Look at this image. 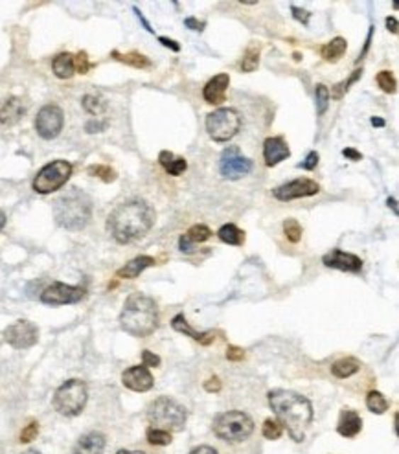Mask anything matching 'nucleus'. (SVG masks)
Returning a JSON list of instances; mask_svg holds the SVG:
<instances>
[{"mask_svg":"<svg viewBox=\"0 0 399 454\" xmlns=\"http://www.w3.org/2000/svg\"><path fill=\"white\" fill-rule=\"evenodd\" d=\"M267 399L281 429H287L289 436L296 443L304 441L305 431L309 429L315 416L311 401L298 392L283 390V388L269 392Z\"/></svg>","mask_w":399,"mask_h":454,"instance_id":"obj_1","label":"nucleus"},{"mask_svg":"<svg viewBox=\"0 0 399 454\" xmlns=\"http://www.w3.org/2000/svg\"><path fill=\"white\" fill-rule=\"evenodd\" d=\"M154 219H157V214L150 203L133 199L125 200L111 212L109 219H107V228L114 241L128 245L133 241L142 239L153 228Z\"/></svg>","mask_w":399,"mask_h":454,"instance_id":"obj_2","label":"nucleus"},{"mask_svg":"<svg viewBox=\"0 0 399 454\" xmlns=\"http://www.w3.org/2000/svg\"><path fill=\"white\" fill-rule=\"evenodd\" d=\"M159 307L151 296L135 293L125 300L120 314V326L133 336H150L159 327Z\"/></svg>","mask_w":399,"mask_h":454,"instance_id":"obj_3","label":"nucleus"},{"mask_svg":"<svg viewBox=\"0 0 399 454\" xmlns=\"http://www.w3.org/2000/svg\"><path fill=\"white\" fill-rule=\"evenodd\" d=\"M92 217V200L85 191L72 188L54 203V219L67 230H82Z\"/></svg>","mask_w":399,"mask_h":454,"instance_id":"obj_4","label":"nucleus"},{"mask_svg":"<svg viewBox=\"0 0 399 454\" xmlns=\"http://www.w3.org/2000/svg\"><path fill=\"white\" fill-rule=\"evenodd\" d=\"M186 409L172 397H159L147 407V419L154 429L179 432L186 425Z\"/></svg>","mask_w":399,"mask_h":454,"instance_id":"obj_5","label":"nucleus"},{"mask_svg":"<svg viewBox=\"0 0 399 454\" xmlns=\"http://www.w3.org/2000/svg\"><path fill=\"white\" fill-rule=\"evenodd\" d=\"M213 434L223 441L228 443H240V441L250 438L254 432V421L247 412L241 410H228V412L219 414L213 419Z\"/></svg>","mask_w":399,"mask_h":454,"instance_id":"obj_6","label":"nucleus"},{"mask_svg":"<svg viewBox=\"0 0 399 454\" xmlns=\"http://www.w3.org/2000/svg\"><path fill=\"white\" fill-rule=\"evenodd\" d=\"M86 399H89V390H86L85 381L82 379H68L67 382L55 390L52 404L54 409L67 418L79 416L85 409Z\"/></svg>","mask_w":399,"mask_h":454,"instance_id":"obj_7","label":"nucleus"},{"mask_svg":"<svg viewBox=\"0 0 399 454\" xmlns=\"http://www.w3.org/2000/svg\"><path fill=\"white\" fill-rule=\"evenodd\" d=\"M241 129V114L236 109L223 107L206 116V131L213 142H228Z\"/></svg>","mask_w":399,"mask_h":454,"instance_id":"obj_8","label":"nucleus"},{"mask_svg":"<svg viewBox=\"0 0 399 454\" xmlns=\"http://www.w3.org/2000/svg\"><path fill=\"white\" fill-rule=\"evenodd\" d=\"M72 175V164L67 160H54V162L46 164L41 171L37 173L33 178V190L41 195L57 191L67 184V181Z\"/></svg>","mask_w":399,"mask_h":454,"instance_id":"obj_9","label":"nucleus"},{"mask_svg":"<svg viewBox=\"0 0 399 454\" xmlns=\"http://www.w3.org/2000/svg\"><path fill=\"white\" fill-rule=\"evenodd\" d=\"M250 171H252V160L243 157L240 147L228 146L223 151L221 159H219V173L223 178L237 181V178L249 175Z\"/></svg>","mask_w":399,"mask_h":454,"instance_id":"obj_10","label":"nucleus"},{"mask_svg":"<svg viewBox=\"0 0 399 454\" xmlns=\"http://www.w3.org/2000/svg\"><path fill=\"white\" fill-rule=\"evenodd\" d=\"M64 125V113L61 107L50 103L45 105L35 116V131L45 140H54L61 135Z\"/></svg>","mask_w":399,"mask_h":454,"instance_id":"obj_11","label":"nucleus"},{"mask_svg":"<svg viewBox=\"0 0 399 454\" xmlns=\"http://www.w3.org/2000/svg\"><path fill=\"white\" fill-rule=\"evenodd\" d=\"M86 291L83 287L67 285V283L54 282L48 285L45 291L41 293V302L46 305H67V304H77L85 298Z\"/></svg>","mask_w":399,"mask_h":454,"instance_id":"obj_12","label":"nucleus"},{"mask_svg":"<svg viewBox=\"0 0 399 454\" xmlns=\"http://www.w3.org/2000/svg\"><path fill=\"white\" fill-rule=\"evenodd\" d=\"M4 341L15 350H28L39 341V329L28 320H17L15 324L6 327Z\"/></svg>","mask_w":399,"mask_h":454,"instance_id":"obj_13","label":"nucleus"},{"mask_svg":"<svg viewBox=\"0 0 399 454\" xmlns=\"http://www.w3.org/2000/svg\"><path fill=\"white\" fill-rule=\"evenodd\" d=\"M318 191H320V186H318V182H315L313 178H295V181L286 182V184H281V186L274 188L272 190V195L276 197L278 200H295V199H302V197H311L317 195Z\"/></svg>","mask_w":399,"mask_h":454,"instance_id":"obj_14","label":"nucleus"},{"mask_svg":"<svg viewBox=\"0 0 399 454\" xmlns=\"http://www.w3.org/2000/svg\"><path fill=\"white\" fill-rule=\"evenodd\" d=\"M322 263L326 265L327 268H335V271H342V273L357 274L363 271V259L340 249H333L332 252L324 254Z\"/></svg>","mask_w":399,"mask_h":454,"instance_id":"obj_15","label":"nucleus"},{"mask_svg":"<svg viewBox=\"0 0 399 454\" xmlns=\"http://www.w3.org/2000/svg\"><path fill=\"white\" fill-rule=\"evenodd\" d=\"M122 382L125 388L133 392H150L154 385V379L151 375L150 368L142 366H131L123 372Z\"/></svg>","mask_w":399,"mask_h":454,"instance_id":"obj_16","label":"nucleus"},{"mask_svg":"<svg viewBox=\"0 0 399 454\" xmlns=\"http://www.w3.org/2000/svg\"><path fill=\"white\" fill-rule=\"evenodd\" d=\"M26 114V105L17 96H9L0 100V123L2 125H15L24 118Z\"/></svg>","mask_w":399,"mask_h":454,"instance_id":"obj_17","label":"nucleus"},{"mask_svg":"<svg viewBox=\"0 0 399 454\" xmlns=\"http://www.w3.org/2000/svg\"><path fill=\"white\" fill-rule=\"evenodd\" d=\"M291 157V149L287 142L281 137H272L264 142V159L269 168H274L280 162Z\"/></svg>","mask_w":399,"mask_h":454,"instance_id":"obj_18","label":"nucleus"},{"mask_svg":"<svg viewBox=\"0 0 399 454\" xmlns=\"http://www.w3.org/2000/svg\"><path fill=\"white\" fill-rule=\"evenodd\" d=\"M230 85V77L228 74H218L213 76L203 89V96L206 103L219 105L227 100V89Z\"/></svg>","mask_w":399,"mask_h":454,"instance_id":"obj_19","label":"nucleus"},{"mask_svg":"<svg viewBox=\"0 0 399 454\" xmlns=\"http://www.w3.org/2000/svg\"><path fill=\"white\" fill-rule=\"evenodd\" d=\"M363 431V419L355 410L344 409L340 412L339 425H337V432L344 438H355L359 432Z\"/></svg>","mask_w":399,"mask_h":454,"instance_id":"obj_20","label":"nucleus"},{"mask_svg":"<svg viewBox=\"0 0 399 454\" xmlns=\"http://www.w3.org/2000/svg\"><path fill=\"white\" fill-rule=\"evenodd\" d=\"M105 446H107V440L101 432H89L77 440L74 454H101Z\"/></svg>","mask_w":399,"mask_h":454,"instance_id":"obj_21","label":"nucleus"},{"mask_svg":"<svg viewBox=\"0 0 399 454\" xmlns=\"http://www.w3.org/2000/svg\"><path fill=\"white\" fill-rule=\"evenodd\" d=\"M172 327L175 329V331L179 333H184L186 336H191L193 341L201 342L203 346H208L213 342V333L212 331H196L193 327L190 326V322L186 320V317L184 314H177V317L173 318L172 320Z\"/></svg>","mask_w":399,"mask_h":454,"instance_id":"obj_22","label":"nucleus"},{"mask_svg":"<svg viewBox=\"0 0 399 454\" xmlns=\"http://www.w3.org/2000/svg\"><path fill=\"white\" fill-rule=\"evenodd\" d=\"M153 265L154 258H151V256H138V258L131 259L129 263L123 265L118 273H116V276L125 278V280H135L136 276H140V274L144 273L145 268L153 267Z\"/></svg>","mask_w":399,"mask_h":454,"instance_id":"obj_23","label":"nucleus"},{"mask_svg":"<svg viewBox=\"0 0 399 454\" xmlns=\"http://www.w3.org/2000/svg\"><path fill=\"white\" fill-rule=\"evenodd\" d=\"M159 164L164 168V171L173 175V177H179V175H182L188 169L186 160L182 159V157H175L172 151H160Z\"/></svg>","mask_w":399,"mask_h":454,"instance_id":"obj_24","label":"nucleus"},{"mask_svg":"<svg viewBox=\"0 0 399 454\" xmlns=\"http://www.w3.org/2000/svg\"><path fill=\"white\" fill-rule=\"evenodd\" d=\"M52 70L60 79H70V77L76 74V69H74V55L68 54V52H63V54L55 55L54 61H52Z\"/></svg>","mask_w":399,"mask_h":454,"instance_id":"obj_25","label":"nucleus"},{"mask_svg":"<svg viewBox=\"0 0 399 454\" xmlns=\"http://www.w3.org/2000/svg\"><path fill=\"white\" fill-rule=\"evenodd\" d=\"M346 50H348V42H346V39H342V37H335V39H332L327 45H324L322 48H320V55H322L327 63H337V61L346 54Z\"/></svg>","mask_w":399,"mask_h":454,"instance_id":"obj_26","label":"nucleus"},{"mask_svg":"<svg viewBox=\"0 0 399 454\" xmlns=\"http://www.w3.org/2000/svg\"><path fill=\"white\" fill-rule=\"evenodd\" d=\"M218 236L223 243H227V245L232 246H240L245 243V232L241 230V228H237L236 225H223V227L219 228Z\"/></svg>","mask_w":399,"mask_h":454,"instance_id":"obj_27","label":"nucleus"},{"mask_svg":"<svg viewBox=\"0 0 399 454\" xmlns=\"http://www.w3.org/2000/svg\"><path fill=\"white\" fill-rule=\"evenodd\" d=\"M359 368H361V364H359L357 359L346 357V359H339L337 363L332 364V373L337 379H348L354 373H357Z\"/></svg>","mask_w":399,"mask_h":454,"instance_id":"obj_28","label":"nucleus"},{"mask_svg":"<svg viewBox=\"0 0 399 454\" xmlns=\"http://www.w3.org/2000/svg\"><path fill=\"white\" fill-rule=\"evenodd\" d=\"M113 57L116 61H122L125 64H131L135 69H150L151 61L145 57V55L138 54V52H129V54H118V52H113Z\"/></svg>","mask_w":399,"mask_h":454,"instance_id":"obj_29","label":"nucleus"},{"mask_svg":"<svg viewBox=\"0 0 399 454\" xmlns=\"http://www.w3.org/2000/svg\"><path fill=\"white\" fill-rule=\"evenodd\" d=\"M82 103H83V109H85L89 114H92V116H100V114H103L105 110H107V101H105L101 96L86 94L83 96Z\"/></svg>","mask_w":399,"mask_h":454,"instance_id":"obj_30","label":"nucleus"},{"mask_svg":"<svg viewBox=\"0 0 399 454\" xmlns=\"http://www.w3.org/2000/svg\"><path fill=\"white\" fill-rule=\"evenodd\" d=\"M366 407L373 414H385L388 410V407H390V403H388V399H386L381 392L372 390L366 395Z\"/></svg>","mask_w":399,"mask_h":454,"instance_id":"obj_31","label":"nucleus"},{"mask_svg":"<svg viewBox=\"0 0 399 454\" xmlns=\"http://www.w3.org/2000/svg\"><path fill=\"white\" fill-rule=\"evenodd\" d=\"M259 64V45H250L241 59V72H254Z\"/></svg>","mask_w":399,"mask_h":454,"instance_id":"obj_32","label":"nucleus"},{"mask_svg":"<svg viewBox=\"0 0 399 454\" xmlns=\"http://www.w3.org/2000/svg\"><path fill=\"white\" fill-rule=\"evenodd\" d=\"M145 438H147V441L154 447H166L172 443V432L162 431V429L150 427L147 432H145Z\"/></svg>","mask_w":399,"mask_h":454,"instance_id":"obj_33","label":"nucleus"},{"mask_svg":"<svg viewBox=\"0 0 399 454\" xmlns=\"http://www.w3.org/2000/svg\"><path fill=\"white\" fill-rule=\"evenodd\" d=\"M184 236H186V239L190 241V243L197 245V243H203V241L210 239V237H212V230H210L206 225H193Z\"/></svg>","mask_w":399,"mask_h":454,"instance_id":"obj_34","label":"nucleus"},{"mask_svg":"<svg viewBox=\"0 0 399 454\" xmlns=\"http://www.w3.org/2000/svg\"><path fill=\"white\" fill-rule=\"evenodd\" d=\"M315 100H317V114L322 116L326 114L327 107H330V89L326 85H317V91H315Z\"/></svg>","mask_w":399,"mask_h":454,"instance_id":"obj_35","label":"nucleus"},{"mask_svg":"<svg viewBox=\"0 0 399 454\" xmlns=\"http://www.w3.org/2000/svg\"><path fill=\"white\" fill-rule=\"evenodd\" d=\"M361 76H363V69L355 70V72L352 74V76H349L348 79H346V81H342V83H339V85L333 86V91L330 92V98H335V100H340V98L344 96V92L349 91V85H354V83L357 81V79Z\"/></svg>","mask_w":399,"mask_h":454,"instance_id":"obj_36","label":"nucleus"},{"mask_svg":"<svg viewBox=\"0 0 399 454\" xmlns=\"http://www.w3.org/2000/svg\"><path fill=\"white\" fill-rule=\"evenodd\" d=\"M376 79H377V85H379V89H381L383 92H386V94H394L398 83H395V77L392 76L390 70H381V72L377 74Z\"/></svg>","mask_w":399,"mask_h":454,"instance_id":"obj_37","label":"nucleus"},{"mask_svg":"<svg viewBox=\"0 0 399 454\" xmlns=\"http://www.w3.org/2000/svg\"><path fill=\"white\" fill-rule=\"evenodd\" d=\"M262 434H264L265 440H272V441L280 440L281 434H283V429H281V425L276 421V419H265Z\"/></svg>","mask_w":399,"mask_h":454,"instance_id":"obj_38","label":"nucleus"},{"mask_svg":"<svg viewBox=\"0 0 399 454\" xmlns=\"http://www.w3.org/2000/svg\"><path fill=\"white\" fill-rule=\"evenodd\" d=\"M283 234L291 243H298L302 239V227L296 219H287L283 221Z\"/></svg>","mask_w":399,"mask_h":454,"instance_id":"obj_39","label":"nucleus"},{"mask_svg":"<svg viewBox=\"0 0 399 454\" xmlns=\"http://www.w3.org/2000/svg\"><path fill=\"white\" fill-rule=\"evenodd\" d=\"M89 173H91L92 177L101 178L103 182H114L116 181V171L109 166H101V164H96V166H91L89 168Z\"/></svg>","mask_w":399,"mask_h":454,"instance_id":"obj_40","label":"nucleus"},{"mask_svg":"<svg viewBox=\"0 0 399 454\" xmlns=\"http://www.w3.org/2000/svg\"><path fill=\"white\" fill-rule=\"evenodd\" d=\"M74 69H76V72L79 74H86L89 70H91V61H89L85 52H79V54L74 57Z\"/></svg>","mask_w":399,"mask_h":454,"instance_id":"obj_41","label":"nucleus"},{"mask_svg":"<svg viewBox=\"0 0 399 454\" xmlns=\"http://www.w3.org/2000/svg\"><path fill=\"white\" fill-rule=\"evenodd\" d=\"M37 434H39V423L32 421L30 425H26L23 432H21V441L23 443H30L32 440H35Z\"/></svg>","mask_w":399,"mask_h":454,"instance_id":"obj_42","label":"nucleus"},{"mask_svg":"<svg viewBox=\"0 0 399 454\" xmlns=\"http://www.w3.org/2000/svg\"><path fill=\"white\" fill-rule=\"evenodd\" d=\"M142 361H144V366H145V368H159L160 363H162V361H160L159 355L151 353L150 350H144V351H142Z\"/></svg>","mask_w":399,"mask_h":454,"instance_id":"obj_43","label":"nucleus"},{"mask_svg":"<svg viewBox=\"0 0 399 454\" xmlns=\"http://www.w3.org/2000/svg\"><path fill=\"white\" fill-rule=\"evenodd\" d=\"M291 13H293V17L296 18V21H298V23H302L304 24V26H308L309 24V18H311V13H309L308 9H302V8H298V6H291Z\"/></svg>","mask_w":399,"mask_h":454,"instance_id":"obj_44","label":"nucleus"},{"mask_svg":"<svg viewBox=\"0 0 399 454\" xmlns=\"http://www.w3.org/2000/svg\"><path fill=\"white\" fill-rule=\"evenodd\" d=\"M318 159H320V157H318L317 151H311V153H308V157H305L304 162H300V164H298V168H300V169H308V171H311V169L317 168Z\"/></svg>","mask_w":399,"mask_h":454,"instance_id":"obj_45","label":"nucleus"},{"mask_svg":"<svg viewBox=\"0 0 399 454\" xmlns=\"http://www.w3.org/2000/svg\"><path fill=\"white\" fill-rule=\"evenodd\" d=\"M227 359L228 361H243L245 359V351L241 350V348H237V346H228L227 350Z\"/></svg>","mask_w":399,"mask_h":454,"instance_id":"obj_46","label":"nucleus"},{"mask_svg":"<svg viewBox=\"0 0 399 454\" xmlns=\"http://www.w3.org/2000/svg\"><path fill=\"white\" fill-rule=\"evenodd\" d=\"M105 127H107V122H101V120H91L85 125L86 132H101L105 131Z\"/></svg>","mask_w":399,"mask_h":454,"instance_id":"obj_47","label":"nucleus"},{"mask_svg":"<svg viewBox=\"0 0 399 454\" xmlns=\"http://www.w3.org/2000/svg\"><path fill=\"white\" fill-rule=\"evenodd\" d=\"M179 249H181V252H184V254H193V252H196V245L190 243V241L186 239V236H181V239H179Z\"/></svg>","mask_w":399,"mask_h":454,"instance_id":"obj_48","label":"nucleus"},{"mask_svg":"<svg viewBox=\"0 0 399 454\" xmlns=\"http://www.w3.org/2000/svg\"><path fill=\"white\" fill-rule=\"evenodd\" d=\"M184 24H186L190 30H193V32H203L204 30V23H201V21H197L196 17H188L186 21H184Z\"/></svg>","mask_w":399,"mask_h":454,"instance_id":"obj_49","label":"nucleus"},{"mask_svg":"<svg viewBox=\"0 0 399 454\" xmlns=\"http://www.w3.org/2000/svg\"><path fill=\"white\" fill-rule=\"evenodd\" d=\"M159 41L162 42V46L169 48V50H173V52L181 50V45H179L177 41H173V39H168V37H159Z\"/></svg>","mask_w":399,"mask_h":454,"instance_id":"obj_50","label":"nucleus"},{"mask_svg":"<svg viewBox=\"0 0 399 454\" xmlns=\"http://www.w3.org/2000/svg\"><path fill=\"white\" fill-rule=\"evenodd\" d=\"M204 388L208 392H219L221 390V381H219V378L208 379V381L204 382Z\"/></svg>","mask_w":399,"mask_h":454,"instance_id":"obj_51","label":"nucleus"},{"mask_svg":"<svg viewBox=\"0 0 399 454\" xmlns=\"http://www.w3.org/2000/svg\"><path fill=\"white\" fill-rule=\"evenodd\" d=\"M342 154H344L348 160H354V162H357V160L363 159V154L359 153V151L352 149V147H346V149H342Z\"/></svg>","mask_w":399,"mask_h":454,"instance_id":"obj_52","label":"nucleus"},{"mask_svg":"<svg viewBox=\"0 0 399 454\" xmlns=\"http://www.w3.org/2000/svg\"><path fill=\"white\" fill-rule=\"evenodd\" d=\"M190 454H219V453L210 446H201V447H197V449L191 450Z\"/></svg>","mask_w":399,"mask_h":454,"instance_id":"obj_53","label":"nucleus"},{"mask_svg":"<svg viewBox=\"0 0 399 454\" xmlns=\"http://www.w3.org/2000/svg\"><path fill=\"white\" fill-rule=\"evenodd\" d=\"M135 13H136V17H138V21H140V23H142V24H144V28H145V30H147V32H150V33H153V28H151V24H150V23H147V21H145V17H144V15H142V11H140V9H138V8H135Z\"/></svg>","mask_w":399,"mask_h":454,"instance_id":"obj_54","label":"nucleus"},{"mask_svg":"<svg viewBox=\"0 0 399 454\" xmlns=\"http://www.w3.org/2000/svg\"><path fill=\"white\" fill-rule=\"evenodd\" d=\"M386 28H388V32L398 33V21H395V17L386 18Z\"/></svg>","mask_w":399,"mask_h":454,"instance_id":"obj_55","label":"nucleus"},{"mask_svg":"<svg viewBox=\"0 0 399 454\" xmlns=\"http://www.w3.org/2000/svg\"><path fill=\"white\" fill-rule=\"evenodd\" d=\"M372 125H376V127H385V120H383V118H372Z\"/></svg>","mask_w":399,"mask_h":454,"instance_id":"obj_56","label":"nucleus"},{"mask_svg":"<svg viewBox=\"0 0 399 454\" xmlns=\"http://www.w3.org/2000/svg\"><path fill=\"white\" fill-rule=\"evenodd\" d=\"M388 206H392V210H394V214H398V200L392 197V199H388Z\"/></svg>","mask_w":399,"mask_h":454,"instance_id":"obj_57","label":"nucleus"},{"mask_svg":"<svg viewBox=\"0 0 399 454\" xmlns=\"http://www.w3.org/2000/svg\"><path fill=\"white\" fill-rule=\"evenodd\" d=\"M4 227H6V214L0 210V230H2Z\"/></svg>","mask_w":399,"mask_h":454,"instance_id":"obj_58","label":"nucleus"},{"mask_svg":"<svg viewBox=\"0 0 399 454\" xmlns=\"http://www.w3.org/2000/svg\"><path fill=\"white\" fill-rule=\"evenodd\" d=\"M116 454H145V453H142V450H118Z\"/></svg>","mask_w":399,"mask_h":454,"instance_id":"obj_59","label":"nucleus"},{"mask_svg":"<svg viewBox=\"0 0 399 454\" xmlns=\"http://www.w3.org/2000/svg\"><path fill=\"white\" fill-rule=\"evenodd\" d=\"M23 454H41V453H39V450H26V453H23Z\"/></svg>","mask_w":399,"mask_h":454,"instance_id":"obj_60","label":"nucleus"}]
</instances>
